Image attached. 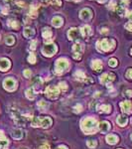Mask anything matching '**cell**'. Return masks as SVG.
I'll return each mask as SVG.
<instances>
[{"label":"cell","mask_w":132,"mask_h":149,"mask_svg":"<svg viewBox=\"0 0 132 149\" xmlns=\"http://www.w3.org/2000/svg\"><path fill=\"white\" fill-rule=\"evenodd\" d=\"M38 149H51V148L48 144H43V145H41Z\"/></svg>","instance_id":"50"},{"label":"cell","mask_w":132,"mask_h":149,"mask_svg":"<svg viewBox=\"0 0 132 149\" xmlns=\"http://www.w3.org/2000/svg\"><path fill=\"white\" fill-rule=\"evenodd\" d=\"M119 5H121L122 7L126 8V7L129 5V0H121V1H120V4H119Z\"/></svg>","instance_id":"42"},{"label":"cell","mask_w":132,"mask_h":149,"mask_svg":"<svg viewBox=\"0 0 132 149\" xmlns=\"http://www.w3.org/2000/svg\"><path fill=\"white\" fill-rule=\"evenodd\" d=\"M80 33H82V36H83L85 38H87V37H89L91 35V28L89 25H85L80 29Z\"/></svg>","instance_id":"19"},{"label":"cell","mask_w":132,"mask_h":149,"mask_svg":"<svg viewBox=\"0 0 132 149\" xmlns=\"http://www.w3.org/2000/svg\"><path fill=\"white\" fill-rule=\"evenodd\" d=\"M118 149H120V148H118Z\"/></svg>","instance_id":"59"},{"label":"cell","mask_w":132,"mask_h":149,"mask_svg":"<svg viewBox=\"0 0 132 149\" xmlns=\"http://www.w3.org/2000/svg\"><path fill=\"white\" fill-rule=\"evenodd\" d=\"M59 88H60V90L63 92H67V90H68V85H67V83L66 81H61V83H59Z\"/></svg>","instance_id":"33"},{"label":"cell","mask_w":132,"mask_h":149,"mask_svg":"<svg viewBox=\"0 0 132 149\" xmlns=\"http://www.w3.org/2000/svg\"><path fill=\"white\" fill-rule=\"evenodd\" d=\"M37 106H39V108L42 109V110H45L46 108H48V106H49V103L47 101H40L37 103Z\"/></svg>","instance_id":"30"},{"label":"cell","mask_w":132,"mask_h":149,"mask_svg":"<svg viewBox=\"0 0 132 149\" xmlns=\"http://www.w3.org/2000/svg\"><path fill=\"white\" fill-rule=\"evenodd\" d=\"M45 92H46V95H47L49 99H55L59 97L61 90H60V88L58 86H50V87H48L47 88H46Z\"/></svg>","instance_id":"5"},{"label":"cell","mask_w":132,"mask_h":149,"mask_svg":"<svg viewBox=\"0 0 132 149\" xmlns=\"http://www.w3.org/2000/svg\"><path fill=\"white\" fill-rule=\"evenodd\" d=\"M106 141H107L108 144L113 145V144H116L118 142V137L116 135H114V134H108L106 136Z\"/></svg>","instance_id":"24"},{"label":"cell","mask_w":132,"mask_h":149,"mask_svg":"<svg viewBox=\"0 0 132 149\" xmlns=\"http://www.w3.org/2000/svg\"><path fill=\"white\" fill-rule=\"evenodd\" d=\"M98 111L100 113H109L111 111V106L109 104H101L98 108Z\"/></svg>","instance_id":"25"},{"label":"cell","mask_w":132,"mask_h":149,"mask_svg":"<svg viewBox=\"0 0 132 149\" xmlns=\"http://www.w3.org/2000/svg\"><path fill=\"white\" fill-rule=\"evenodd\" d=\"M29 16L32 18H37L38 16V7L35 5L30 6V10H29Z\"/></svg>","instance_id":"26"},{"label":"cell","mask_w":132,"mask_h":149,"mask_svg":"<svg viewBox=\"0 0 132 149\" xmlns=\"http://www.w3.org/2000/svg\"><path fill=\"white\" fill-rule=\"evenodd\" d=\"M37 43H38V41L37 40H32L31 43H30V48H31V50H35V49L37 48Z\"/></svg>","instance_id":"41"},{"label":"cell","mask_w":132,"mask_h":149,"mask_svg":"<svg viewBox=\"0 0 132 149\" xmlns=\"http://www.w3.org/2000/svg\"><path fill=\"white\" fill-rule=\"evenodd\" d=\"M82 110V104H76L75 108H74V111H75L76 113L80 112Z\"/></svg>","instance_id":"39"},{"label":"cell","mask_w":132,"mask_h":149,"mask_svg":"<svg viewBox=\"0 0 132 149\" xmlns=\"http://www.w3.org/2000/svg\"><path fill=\"white\" fill-rule=\"evenodd\" d=\"M8 7L7 6H1L0 7V14H2V15H6V14H8Z\"/></svg>","instance_id":"37"},{"label":"cell","mask_w":132,"mask_h":149,"mask_svg":"<svg viewBox=\"0 0 132 149\" xmlns=\"http://www.w3.org/2000/svg\"><path fill=\"white\" fill-rule=\"evenodd\" d=\"M130 138H131V140H132V133H131V135H130Z\"/></svg>","instance_id":"57"},{"label":"cell","mask_w":132,"mask_h":149,"mask_svg":"<svg viewBox=\"0 0 132 149\" xmlns=\"http://www.w3.org/2000/svg\"><path fill=\"white\" fill-rule=\"evenodd\" d=\"M5 43L8 46H12L14 43H15V37L13 36H7L5 38Z\"/></svg>","instance_id":"32"},{"label":"cell","mask_w":132,"mask_h":149,"mask_svg":"<svg viewBox=\"0 0 132 149\" xmlns=\"http://www.w3.org/2000/svg\"><path fill=\"white\" fill-rule=\"evenodd\" d=\"M116 12L119 16H124L125 13H126V8H124V7H122L121 5H119L116 7Z\"/></svg>","instance_id":"31"},{"label":"cell","mask_w":132,"mask_h":149,"mask_svg":"<svg viewBox=\"0 0 132 149\" xmlns=\"http://www.w3.org/2000/svg\"><path fill=\"white\" fill-rule=\"evenodd\" d=\"M16 5H17L18 7H20V8H24V7H25V3H24V2L18 1V2H16Z\"/></svg>","instance_id":"49"},{"label":"cell","mask_w":132,"mask_h":149,"mask_svg":"<svg viewBox=\"0 0 132 149\" xmlns=\"http://www.w3.org/2000/svg\"><path fill=\"white\" fill-rule=\"evenodd\" d=\"M125 29L128 30L129 32H132V22H128L125 24Z\"/></svg>","instance_id":"44"},{"label":"cell","mask_w":132,"mask_h":149,"mask_svg":"<svg viewBox=\"0 0 132 149\" xmlns=\"http://www.w3.org/2000/svg\"><path fill=\"white\" fill-rule=\"evenodd\" d=\"M42 2L47 4H53V5H57V6L62 5V2L60 0H42Z\"/></svg>","instance_id":"29"},{"label":"cell","mask_w":132,"mask_h":149,"mask_svg":"<svg viewBox=\"0 0 132 149\" xmlns=\"http://www.w3.org/2000/svg\"><path fill=\"white\" fill-rule=\"evenodd\" d=\"M87 147H89V148H94V147H96L97 143H96V140H92V139H90V140H89L87 142Z\"/></svg>","instance_id":"36"},{"label":"cell","mask_w":132,"mask_h":149,"mask_svg":"<svg viewBox=\"0 0 132 149\" xmlns=\"http://www.w3.org/2000/svg\"><path fill=\"white\" fill-rule=\"evenodd\" d=\"M52 24L54 27L59 28L64 24V20H63V18L60 17V16H55V17L52 19Z\"/></svg>","instance_id":"18"},{"label":"cell","mask_w":132,"mask_h":149,"mask_svg":"<svg viewBox=\"0 0 132 149\" xmlns=\"http://www.w3.org/2000/svg\"><path fill=\"white\" fill-rule=\"evenodd\" d=\"M120 108H121V110L123 111L124 113L130 115L132 112V102L129 101H122L121 103H120Z\"/></svg>","instance_id":"12"},{"label":"cell","mask_w":132,"mask_h":149,"mask_svg":"<svg viewBox=\"0 0 132 149\" xmlns=\"http://www.w3.org/2000/svg\"><path fill=\"white\" fill-rule=\"evenodd\" d=\"M107 29H106V28H103V29H101V31H100V33L101 34H104V33H107Z\"/></svg>","instance_id":"54"},{"label":"cell","mask_w":132,"mask_h":149,"mask_svg":"<svg viewBox=\"0 0 132 149\" xmlns=\"http://www.w3.org/2000/svg\"><path fill=\"white\" fill-rule=\"evenodd\" d=\"M28 62H29L30 64H35V63H36V56H35L34 53H31V54L29 55V57H28Z\"/></svg>","instance_id":"35"},{"label":"cell","mask_w":132,"mask_h":149,"mask_svg":"<svg viewBox=\"0 0 132 149\" xmlns=\"http://www.w3.org/2000/svg\"><path fill=\"white\" fill-rule=\"evenodd\" d=\"M80 35H82L80 30H78V28H71L68 31V38L69 40H76L80 38Z\"/></svg>","instance_id":"10"},{"label":"cell","mask_w":132,"mask_h":149,"mask_svg":"<svg viewBox=\"0 0 132 149\" xmlns=\"http://www.w3.org/2000/svg\"><path fill=\"white\" fill-rule=\"evenodd\" d=\"M42 36H43V38L45 39V41L47 42V43H49V41L51 40V38H52V36H53L52 30H51L49 27H45L43 29V31H42Z\"/></svg>","instance_id":"14"},{"label":"cell","mask_w":132,"mask_h":149,"mask_svg":"<svg viewBox=\"0 0 132 149\" xmlns=\"http://www.w3.org/2000/svg\"><path fill=\"white\" fill-rule=\"evenodd\" d=\"M4 2H5V3H7V4H9V5H10V4H12L13 2H14V0H4Z\"/></svg>","instance_id":"52"},{"label":"cell","mask_w":132,"mask_h":149,"mask_svg":"<svg viewBox=\"0 0 132 149\" xmlns=\"http://www.w3.org/2000/svg\"><path fill=\"white\" fill-rule=\"evenodd\" d=\"M108 65H109L111 68H115V67L118 65V62H117V60L115 59V58H111L109 61H108Z\"/></svg>","instance_id":"34"},{"label":"cell","mask_w":132,"mask_h":149,"mask_svg":"<svg viewBox=\"0 0 132 149\" xmlns=\"http://www.w3.org/2000/svg\"><path fill=\"white\" fill-rule=\"evenodd\" d=\"M6 137L5 135H4V133H3V131L2 130H0V140H2V139H5Z\"/></svg>","instance_id":"51"},{"label":"cell","mask_w":132,"mask_h":149,"mask_svg":"<svg viewBox=\"0 0 132 149\" xmlns=\"http://www.w3.org/2000/svg\"><path fill=\"white\" fill-rule=\"evenodd\" d=\"M98 129L100 130L102 133H106L109 131L110 129V123L108 121H101L98 123Z\"/></svg>","instance_id":"16"},{"label":"cell","mask_w":132,"mask_h":149,"mask_svg":"<svg viewBox=\"0 0 132 149\" xmlns=\"http://www.w3.org/2000/svg\"><path fill=\"white\" fill-rule=\"evenodd\" d=\"M126 77L128 79H130V80H132V69H129L128 71L126 72Z\"/></svg>","instance_id":"47"},{"label":"cell","mask_w":132,"mask_h":149,"mask_svg":"<svg viewBox=\"0 0 132 149\" xmlns=\"http://www.w3.org/2000/svg\"><path fill=\"white\" fill-rule=\"evenodd\" d=\"M7 25H8V27L12 28V29H14V30H18L20 28V23L18 22L17 20H15V19L8 20V22H7Z\"/></svg>","instance_id":"23"},{"label":"cell","mask_w":132,"mask_h":149,"mask_svg":"<svg viewBox=\"0 0 132 149\" xmlns=\"http://www.w3.org/2000/svg\"><path fill=\"white\" fill-rule=\"evenodd\" d=\"M57 149H68V147L65 146V145H60V146H58Z\"/></svg>","instance_id":"53"},{"label":"cell","mask_w":132,"mask_h":149,"mask_svg":"<svg viewBox=\"0 0 132 149\" xmlns=\"http://www.w3.org/2000/svg\"><path fill=\"white\" fill-rule=\"evenodd\" d=\"M102 67L103 65L100 60H94V61H92L91 63V68L96 72H100L101 70H102Z\"/></svg>","instance_id":"17"},{"label":"cell","mask_w":132,"mask_h":149,"mask_svg":"<svg viewBox=\"0 0 132 149\" xmlns=\"http://www.w3.org/2000/svg\"><path fill=\"white\" fill-rule=\"evenodd\" d=\"M124 95L127 97H132V90H127L124 92Z\"/></svg>","instance_id":"46"},{"label":"cell","mask_w":132,"mask_h":149,"mask_svg":"<svg viewBox=\"0 0 132 149\" xmlns=\"http://www.w3.org/2000/svg\"><path fill=\"white\" fill-rule=\"evenodd\" d=\"M114 80H115V74L113 73H105L100 77V79H99L100 83H103V85L111 83V81H113Z\"/></svg>","instance_id":"8"},{"label":"cell","mask_w":132,"mask_h":149,"mask_svg":"<svg viewBox=\"0 0 132 149\" xmlns=\"http://www.w3.org/2000/svg\"><path fill=\"white\" fill-rule=\"evenodd\" d=\"M98 128V124H97L96 120L91 117H87L82 119V129L87 134L94 133L96 130Z\"/></svg>","instance_id":"1"},{"label":"cell","mask_w":132,"mask_h":149,"mask_svg":"<svg viewBox=\"0 0 132 149\" xmlns=\"http://www.w3.org/2000/svg\"><path fill=\"white\" fill-rule=\"evenodd\" d=\"M23 74H24V77L25 78H30V77H31V74H32V73H31V71H30V70H25L24 72H23Z\"/></svg>","instance_id":"43"},{"label":"cell","mask_w":132,"mask_h":149,"mask_svg":"<svg viewBox=\"0 0 132 149\" xmlns=\"http://www.w3.org/2000/svg\"><path fill=\"white\" fill-rule=\"evenodd\" d=\"M58 51V48L54 43H47L43 46L42 48V53L46 56V57H52L54 56Z\"/></svg>","instance_id":"4"},{"label":"cell","mask_w":132,"mask_h":149,"mask_svg":"<svg viewBox=\"0 0 132 149\" xmlns=\"http://www.w3.org/2000/svg\"><path fill=\"white\" fill-rule=\"evenodd\" d=\"M72 50H73V57H74V59L80 60V58H82L83 48H82V45L80 43V42H76V43L74 44Z\"/></svg>","instance_id":"6"},{"label":"cell","mask_w":132,"mask_h":149,"mask_svg":"<svg viewBox=\"0 0 132 149\" xmlns=\"http://www.w3.org/2000/svg\"><path fill=\"white\" fill-rule=\"evenodd\" d=\"M26 97H27L28 99H31V101L35 99V97H36V94H35L34 88H28V90H26Z\"/></svg>","instance_id":"27"},{"label":"cell","mask_w":132,"mask_h":149,"mask_svg":"<svg viewBox=\"0 0 132 149\" xmlns=\"http://www.w3.org/2000/svg\"><path fill=\"white\" fill-rule=\"evenodd\" d=\"M97 1H98L99 3H104V2H105L106 0H97Z\"/></svg>","instance_id":"55"},{"label":"cell","mask_w":132,"mask_h":149,"mask_svg":"<svg viewBox=\"0 0 132 149\" xmlns=\"http://www.w3.org/2000/svg\"><path fill=\"white\" fill-rule=\"evenodd\" d=\"M115 48V41L113 39H101L96 43V49L99 52H109Z\"/></svg>","instance_id":"2"},{"label":"cell","mask_w":132,"mask_h":149,"mask_svg":"<svg viewBox=\"0 0 132 149\" xmlns=\"http://www.w3.org/2000/svg\"><path fill=\"white\" fill-rule=\"evenodd\" d=\"M69 68V62L65 58H60L57 60L55 65V72L57 74H63Z\"/></svg>","instance_id":"3"},{"label":"cell","mask_w":132,"mask_h":149,"mask_svg":"<svg viewBox=\"0 0 132 149\" xmlns=\"http://www.w3.org/2000/svg\"><path fill=\"white\" fill-rule=\"evenodd\" d=\"M74 77L76 78V80L80 81H83V83H91L92 81L91 79H89L82 71H76L75 74H74Z\"/></svg>","instance_id":"9"},{"label":"cell","mask_w":132,"mask_h":149,"mask_svg":"<svg viewBox=\"0 0 132 149\" xmlns=\"http://www.w3.org/2000/svg\"><path fill=\"white\" fill-rule=\"evenodd\" d=\"M52 119L48 116L46 117H40V126L43 128H49L52 125Z\"/></svg>","instance_id":"15"},{"label":"cell","mask_w":132,"mask_h":149,"mask_svg":"<svg viewBox=\"0 0 132 149\" xmlns=\"http://www.w3.org/2000/svg\"><path fill=\"white\" fill-rule=\"evenodd\" d=\"M116 122L120 126H125L128 122V118L126 117V115H118L116 118Z\"/></svg>","instance_id":"21"},{"label":"cell","mask_w":132,"mask_h":149,"mask_svg":"<svg viewBox=\"0 0 132 149\" xmlns=\"http://www.w3.org/2000/svg\"><path fill=\"white\" fill-rule=\"evenodd\" d=\"M11 68V62L7 58H2L0 59V71L6 72Z\"/></svg>","instance_id":"13"},{"label":"cell","mask_w":132,"mask_h":149,"mask_svg":"<svg viewBox=\"0 0 132 149\" xmlns=\"http://www.w3.org/2000/svg\"><path fill=\"white\" fill-rule=\"evenodd\" d=\"M11 135H12L13 138L16 139V140H20V139L23 138L24 134H23V131L21 129H14V130H12Z\"/></svg>","instance_id":"20"},{"label":"cell","mask_w":132,"mask_h":149,"mask_svg":"<svg viewBox=\"0 0 132 149\" xmlns=\"http://www.w3.org/2000/svg\"><path fill=\"white\" fill-rule=\"evenodd\" d=\"M43 85V80L40 78V77H36V79L34 80V88H40Z\"/></svg>","instance_id":"28"},{"label":"cell","mask_w":132,"mask_h":149,"mask_svg":"<svg viewBox=\"0 0 132 149\" xmlns=\"http://www.w3.org/2000/svg\"><path fill=\"white\" fill-rule=\"evenodd\" d=\"M0 39H1V36H0Z\"/></svg>","instance_id":"58"},{"label":"cell","mask_w":132,"mask_h":149,"mask_svg":"<svg viewBox=\"0 0 132 149\" xmlns=\"http://www.w3.org/2000/svg\"><path fill=\"white\" fill-rule=\"evenodd\" d=\"M125 16H126L128 19L132 20V11H127L126 10V13H125Z\"/></svg>","instance_id":"48"},{"label":"cell","mask_w":132,"mask_h":149,"mask_svg":"<svg viewBox=\"0 0 132 149\" xmlns=\"http://www.w3.org/2000/svg\"><path fill=\"white\" fill-rule=\"evenodd\" d=\"M80 19L83 21H89L92 18V11L89 8H85L80 13Z\"/></svg>","instance_id":"11"},{"label":"cell","mask_w":132,"mask_h":149,"mask_svg":"<svg viewBox=\"0 0 132 149\" xmlns=\"http://www.w3.org/2000/svg\"><path fill=\"white\" fill-rule=\"evenodd\" d=\"M8 139L5 138V139H2V140H0V149L1 148H4L6 147L7 145H8Z\"/></svg>","instance_id":"38"},{"label":"cell","mask_w":132,"mask_h":149,"mask_svg":"<svg viewBox=\"0 0 132 149\" xmlns=\"http://www.w3.org/2000/svg\"><path fill=\"white\" fill-rule=\"evenodd\" d=\"M3 87L8 92H14L17 88V81L12 78H7L3 81Z\"/></svg>","instance_id":"7"},{"label":"cell","mask_w":132,"mask_h":149,"mask_svg":"<svg viewBox=\"0 0 132 149\" xmlns=\"http://www.w3.org/2000/svg\"><path fill=\"white\" fill-rule=\"evenodd\" d=\"M108 7H109V9H112V10H114V9H116V2H115V0H111V1L109 2V5H108Z\"/></svg>","instance_id":"40"},{"label":"cell","mask_w":132,"mask_h":149,"mask_svg":"<svg viewBox=\"0 0 132 149\" xmlns=\"http://www.w3.org/2000/svg\"><path fill=\"white\" fill-rule=\"evenodd\" d=\"M130 54L132 55V48H131V50H130Z\"/></svg>","instance_id":"56"},{"label":"cell","mask_w":132,"mask_h":149,"mask_svg":"<svg viewBox=\"0 0 132 149\" xmlns=\"http://www.w3.org/2000/svg\"><path fill=\"white\" fill-rule=\"evenodd\" d=\"M96 106H97V102L96 101H91L90 102V104H89V108L90 109H96Z\"/></svg>","instance_id":"45"},{"label":"cell","mask_w":132,"mask_h":149,"mask_svg":"<svg viewBox=\"0 0 132 149\" xmlns=\"http://www.w3.org/2000/svg\"><path fill=\"white\" fill-rule=\"evenodd\" d=\"M23 35H24L25 38H32V37L35 35V30L33 28L27 27V28H25L24 31H23Z\"/></svg>","instance_id":"22"}]
</instances>
